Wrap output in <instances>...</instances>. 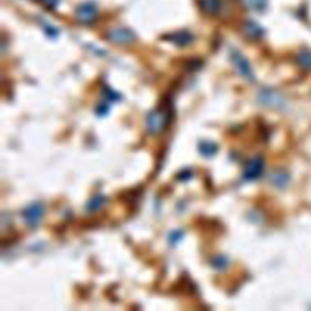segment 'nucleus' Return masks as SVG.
<instances>
[{"mask_svg": "<svg viewBox=\"0 0 311 311\" xmlns=\"http://www.w3.org/2000/svg\"><path fill=\"white\" fill-rule=\"evenodd\" d=\"M97 16V7L95 3L86 2L77 9V19L83 25H91Z\"/></svg>", "mask_w": 311, "mask_h": 311, "instance_id": "0eeeda50", "label": "nucleus"}, {"mask_svg": "<svg viewBox=\"0 0 311 311\" xmlns=\"http://www.w3.org/2000/svg\"><path fill=\"white\" fill-rule=\"evenodd\" d=\"M182 237H184V234H182V231H173L169 234V237H168V240H169L170 245L174 246V245H176V243H178Z\"/></svg>", "mask_w": 311, "mask_h": 311, "instance_id": "f3484780", "label": "nucleus"}, {"mask_svg": "<svg viewBox=\"0 0 311 311\" xmlns=\"http://www.w3.org/2000/svg\"><path fill=\"white\" fill-rule=\"evenodd\" d=\"M218 145L215 142L212 141H203L200 142L198 146L199 153L203 157H207V158H211V157H214L218 152Z\"/></svg>", "mask_w": 311, "mask_h": 311, "instance_id": "f8f14e48", "label": "nucleus"}, {"mask_svg": "<svg viewBox=\"0 0 311 311\" xmlns=\"http://www.w3.org/2000/svg\"><path fill=\"white\" fill-rule=\"evenodd\" d=\"M96 113H97L98 116H105V115H107V113H109V105H107V103L100 105V106L97 107Z\"/></svg>", "mask_w": 311, "mask_h": 311, "instance_id": "aec40b11", "label": "nucleus"}, {"mask_svg": "<svg viewBox=\"0 0 311 311\" xmlns=\"http://www.w3.org/2000/svg\"><path fill=\"white\" fill-rule=\"evenodd\" d=\"M258 101L260 105L267 107V109L282 110L286 107L287 100L283 95L277 90L271 88L261 89L258 94Z\"/></svg>", "mask_w": 311, "mask_h": 311, "instance_id": "f03ea898", "label": "nucleus"}, {"mask_svg": "<svg viewBox=\"0 0 311 311\" xmlns=\"http://www.w3.org/2000/svg\"><path fill=\"white\" fill-rule=\"evenodd\" d=\"M171 110L170 107H158L147 115L146 127L148 133L153 135H158L169 126L171 121Z\"/></svg>", "mask_w": 311, "mask_h": 311, "instance_id": "f257e3e1", "label": "nucleus"}, {"mask_svg": "<svg viewBox=\"0 0 311 311\" xmlns=\"http://www.w3.org/2000/svg\"><path fill=\"white\" fill-rule=\"evenodd\" d=\"M199 8L207 15H218L222 10V0H199Z\"/></svg>", "mask_w": 311, "mask_h": 311, "instance_id": "9d476101", "label": "nucleus"}, {"mask_svg": "<svg viewBox=\"0 0 311 311\" xmlns=\"http://www.w3.org/2000/svg\"><path fill=\"white\" fill-rule=\"evenodd\" d=\"M45 208L40 202H33L22 211V219L26 225L31 229H36L40 225L44 218Z\"/></svg>", "mask_w": 311, "mask_h": 311, "instance_id": "7ed1b4c3", "label": "nucleus"}, {"mask_svg": "<svg viewBox=\"0 0 311 311\" xmlns=\"http://www.w3.org/2000/svg\"><path fill=\"white\" fill-rule=\"evenodd\" d=\"M243 33L251 40H259L264 36V30L258 23L253 21H247L243 23Z\"/></svg>", "mask_w": 311, "mask_h": 311, "instance_id": "1a4fd4ad", "label": "nucleus"}, {"mask_svg": "<svg viewBox=\"0 0 311 311\" xmlns=\"http://www.w3.org/2000/svg\"><path fill=\"white\" fill-rule=\"evenodd\" d=\"M112 43L119 45H129L136 40L135 33L129 28H113L107 33Z\"/></svg>", "mask_w": 311, "mask_h": 311, "instance_id": "423d86ee", "label": "nucleus"}, {"mask_svg": "<svg viewBox=\"0 0 311 311\" xmlns=\"http://www.w3.org/2000/svg\"><path fill=\"white\" fill-rule=\"evenodd\" d=\"M230 59H231L232 65L235 66L238 73L242 75L245 79L249 80V82H254V74H253L252 67L249 65L248 60H247L240 51L231 50Z\"/></svg>", "mask_w": 311, "mask_h": 311, "instance_id": "20e7f679", "label": "nucleus"}, {"mask_svg": "<svg viewBox=\"0 0 311 311\" xmlns=\"http://www.w3.org/2000/svg\"><path fill=\"white\" fill-rule=\"evenodd\" d=\"M242 3L253 11H263L266 8L267 0H242Z\"/></svg>", "mask_w": 311, "mask_h": 311, "instance_id": "4468645a", "label": "nucleus"}, {"mask_svg": "<svg viewBox=\"0 0 311 311\" xmlns=\"http://www.w3.org/2000/svg\"><path fill=\"white\" fill-rule=\"evenodd\" d=\"M264 171V159L263 157L257 156L254 158L249 159L245 165V170H243V179L247 181H253L260 178V175Z\"/></svg>", "mask_w": 311, "mask_h": 311, "instance_id": "39448f33", "label": "nucleus"}, {"mask_svg": "<svg viewBox=\"0 0 311 311\" xmlns=\"http://www.w3.org/2000/svg\"><path fill=\"white\" fill-rule=\"evenodd\" d=\"M270 181H271V184L274 185L275 187L283 188L288 185L289 175L287 171H284L282 169H277V170H275L274 173H271V175H270Z\"/></svg>", "mask_w": 311, "mask_h": 311, "instance_id": "9b49d317", "label": "nucleus"}, {"mask_svg": "<svg viewBox=\"0 0 311 311\" xmlns=\"http://www.w3.org/2000/svg\"><path fill=\"white\" fill-rule=\"evenodd\" d=\"M298 63L304 69H311V51L303 50L298 55Z\"/></svg>", "mask_w": 311, "mask_h": 311, "instance_id": "2eb2a0df", "label": "nucleus"}, {"mask_svg": "<svg viewBox=\"0 0 311 311\" xmlns=\"http://www.w3.org/2000/svg\"><path fill=\"white\" fill-rule=\"evenodd\" d=\"M165 38H167V40L173 43L174 45L180 46V48L190 45L193 42V36L188 31L174 32V33L165 36Z\"/></svg>", "mask_w": 311, "mask_h": 311, "instance_id": "6e6552de", "label": "nucleus"}, {"mask_svg": "<svg viewBox=\"0 0 311 311\" xmlns=\"http://www.w3.org/2000/svg\"><path fill=\"white\" fill-rule=\"evenodd\" d=\"M43 5H45L48 9H55L59 5L60 0H40Z\"/></svg>", "mask_w": 311, "mask_h": 311, "instance_id": "a211bd4d", "label": "nucleus"}, {"mask_svg": "<svg viewBox=\"0 0 311 311\" xmlns=\"http://www.w3.org/2000/svg\"><path fill=\"white\" fill-rule=\"evenodd\" d=\"M191 176H192V173H191V171L188 170V169L182 170L181 173H179V174H178V179H179V180H182V181H184V180L186 181V180L190 179Z\"/></svg>", "mask_w": 311, "mask_h": 311, "instance_id": "6ab92c4d", "label": "nucleus"}, {"mask_svg": "<svg viewBox=\"0 0 311 311\" xmlns=\"http://www.w3.org/2000/svg\"><path fill=\"white\" fill-rule=\"evenodd\" d=\"M106 202V197L102 196V194H96V196H94L92 198H90V200L88 203H86V212H89V213H94V212H96L103 205V203Z\"/></svg>", "mask_w": 311, "mask_h": 311, "instance_id": "ddd939ff", "label": "nucleus"}, {"mask_svg": "<svg viewBox=\"0 0 311 311\" xmlns=\"http://www.w3.org/2000/svg\"><path fill=\"white\" fill-rule=\"evenodd\" d=\"M212 265L218 270H224L229 266V259L225 255H217V257L212 260Z\"/></svg>", "mask_w": 311, "mask_h": 311, "instance_id": "dca6fc26", "label": "nucleus"}]
</instances>
